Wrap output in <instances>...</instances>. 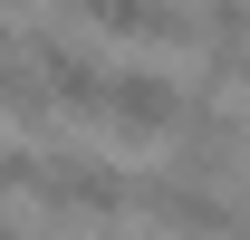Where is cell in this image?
Here are the masks:
<instances>
[{"instance_id":"6da1fadb","label":"cell","mask_w":250,"mask_h":240,"mask_svg":"<svg viewBox=\"0 0 250 240\" xmlns=\"http://www.w3.org/2000/svg\"><path fill=\"white\" fill-rule=\"evenodd\" d=\"M39 202H58V211H77V221H116L125 202H135V182L116 173V163H96V154H39Z\"/></svg>"},{"instance_id":"8fae6325","label":"cell","mask_w":250,"mask_h":240,"mask_svg":"<svg viewBox=\"0 0 250 240\" xmlns=\"http://www.w3.org/2000/svg\"><path fill=\"white\" fill-rule=\"evenodd\" d=\"M241 240H250V231H241Z\"/></svg>"},{"instance_id":"5b68a950","label":"cell","mask_w":250,"mask_h":240,"mask_svg":"<svg viewBox=\"0 0 250 240\" xmlns=\"http://www.w3.org/2000/svg\"><path fill=\"white\" fill-rule=\"evenodd\" d=\"M29 58H39V87L58 96V106H106V77H116V67H96L77 39L39 29V39H29Z\"/></svg>"},{"instance_id":"7a4b0ae2","label":"cell","mask_w":250,"mask_h":240,"mask_svg":"<svg viewBox=\"0 0 250 240\" xmlns=\"http://www.w3.org/2000/svg\"><path fill=\"white\" fill-rule=\"evenodd\" d=\"M135 211H145L154 231H173V240H241L231 202L202 192V182H183V173H145V182H135Z\"/></svg>"},{"instance_id":"277c9868","label":"cell","mask_w":250,"mask_h":240,"mask_svg":"<svg viewBox=\"0 0 250 240\" xmlns=\"http://www.w3.org/2000/svg\"><path fill=\"white\" fill-rule=\"evenodd\" d=\"M106 116H116L125 135H173V125H183V87L154 77V67H116V77H106Z\"/></svg>"},{"instance_id":"30bf717a","label":"cell","mask_w":250,"mask_h":240,"mask_svg":"<svg viewBox=\"0 0 250 240\" xmlns=\"http://www.w3.org/2000/svg\"><path fill=\"white\" fill-rule=\"evenodd\" d=\"M241 144H250V116H241Z\"/></svg>"},{"instance_id":"ba28073f","label":"cell","mask_w":250,"mask_h":240,"mask_svg":"<svg viewBox=\"0 0 250 240\" xmlns=\"http://www.w3.org/2000/svg\"><path fill=\"white\" fill-rule=\"evenodd\" d=\"M0 240H20V231H10V221H0Z\"/></svg>"},{"instance_id":"8992f818","label":"cell","mask_w":250,"mask_h":240,"mask_svg":"<svg viewBox=\"0 0 250 240\" xmlns=\"http://www.w3.org/2000/svg\"><path fill=\"white\" fill-rule=\"evenodd\" d=\"M0 192H39V154H0Z\"/></svg>"},{"instance_id":"52a82bcc","label":"cell","mask_w":250,"mask_h":240,"mask_svg":"<svg viewBox=\"0 0 250 240\" xmlns=\"http://www.w3.org/2000/svg\"><path fill=\"white\" fill-rule=\"evenodd\" d=\"M0 67H20V20H0Z\"/></svg>"},{"instance_id":"3957f363","label":"cell","mask_w":250,"mask_h":240,"mask_svg":"<svg viewBox=\"0 0 250 240\" xmlns=\"http://www.w3.org/2000/svg\"><path fill=\"white\" fill-rule=\"evenodd\" d=\"M77 20H96V29L116 39H145V48H173V39H202V20H192L183 0H67Z\"/></svg>"},{"instance_id":"9c48e42d","label":"cell","mask_w":250,"mask_h":240,"mask_svg":"<svg viewBox=\"0 0 250 240\" xmlns=\"http://www.w3.org/2000/svg\"><path fill=\"white\" fill-rule=\"evenodd\" d=\"M241 211H250V192H241ZM241 231H250V221H241Z\"/></svg>"}]
</instances>
